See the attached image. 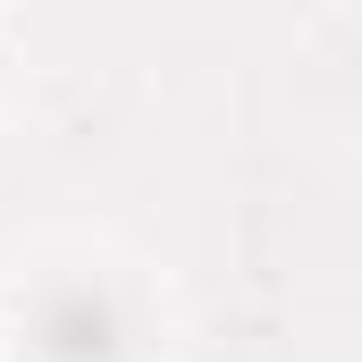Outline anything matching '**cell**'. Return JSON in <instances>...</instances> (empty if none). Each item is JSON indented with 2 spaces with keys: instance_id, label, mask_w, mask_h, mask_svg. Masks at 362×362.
Here are the masks:
<instances>
[{
  "instance_id": "1",
  "label": "cell",
  "mask_w": 362,
  "mask_h": 362,
  "mask_svg": "<svg viewBox=\"0 0 362 362\" xmlns=\"http://www.w3.org/2000/svg\"><path fill=\"white\" fill-rule=\"evenodd\" d=\"M110 346H118V320H110V303H93L85 286H68L42 312V354L51 362H101Z\"/></svg>"
}]
</instances>
